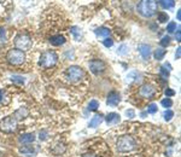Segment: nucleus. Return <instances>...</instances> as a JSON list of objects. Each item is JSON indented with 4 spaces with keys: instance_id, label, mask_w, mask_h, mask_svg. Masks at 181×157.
Segmentation results:
<instances>
[{
    "instance_id": "1",
    "label": "nucleus",
    "mask_w": 181,
    "mask_h": 157,
    "mask_svg": "<svg viewBox=\"0 0 181 157\" xmlns=\"http://www.w3.org/2000/svg\"><path fill=\"white\" fill-rule=\"evenodd\" d=\"M138 12L145 18L154 16L157 12V0H140L138 5Z\"/></svg>"
},
{
    "instance_id": "2",
    "label": "nucleus",
    "mask_w": 181,
    "mask_h": 157,
    "mask_svg": "<svg viewBox=\"0 0 181 157\" xmlns=\"http://www.w3.org/2000/svg\"><path fill=\"white\" fill-rule=\"evenodd\" d=\"M6 59L10 64L12 65H22L26 61V55L23 51L18 50V48H13L10 50L6 55Z\"/></svg>"
},
{
    "instance_id": "3",
    "label": "nucleus",
    "mask_w": 181,
    "mask_h": 157,
    "mask_svg": "<svg viewBox=\"0 0 181 157\" xmlns=\"http://www.w3.org/2000/svg\"><path fill=\"white\" fill-rule=\"evenodd\" d=\"M136 146L135 140L129 137V135H123L117 140V150L120 152H128L134 150Z\"/></svg>"
},
{
    "instance_id": "4",
    "label": "nucleus",
    "mask_w": 181,
    "mask_h": 157,
    "mask_svg": "<svg viewBox=\"0 0 181 157\" xmlns=\"http://www.w3.org/2000/svg\"><path fill=\"white\" fill-rule=\"evenodd\" d=\"M57 62H58L57 53L54 51H46L40 57L39 64L41 65L42 68H51V66H54L57 64Z\"/></svg>"
},
{
    "instance_id": "5",
    "label": "nucleus",
    "mask_w": 181,
    "mask_h": 157,
    "mask_svg": "<svg viewBox=\"0 0 181 157\" xmlns=\"http://www.w3.org/2000/svg\"><path fill=\"white\" fill-rule=\"evenodd\" d=\"M85 76V73L80 66L77 65H72V66H69L65 71V77L68 79V81L70 82H79L81 81Z\"/></svg>"
},
{
    "instance_id": "6",
    "label": "nucleus",
    "mask_w": 181,
    "mask_h": 157,
    "mask_svg": "<svg viewBox=\"0 0 181 157\" xmlns=\"http://www.w3.org/2000/svg\"><path fill=\"white\" fill-rule=\"evenodd\" d=\"M32 37H29L28 34H19L15 37V46L16 48L21 50V51H28L30 47H32Z\"/></svg>"
},
{
    "instance_id": "7",
    "label": "nucleus",
    "mask_w": 181,
    "mask_h": 157,
    "mask_svg": "<svg viewBox=\"0 0 181 157\" xmlns=\"http://www.w3.org/2000/svg\"><path fill=\"white\" fill-rule=\"evenodd\" d=\"M17 130V120L15 116H7L0 122V130L4 133H13Z\"/></svg>"
},
{
    "instance_id": "8",
    "label": "nucleus",
    "mask_w": 181,
    "mask_h": 157,
    "mask_svg": "<svg viewBox=\"0 0 181 157\" xmlns=\"http://www.w3.org/2000/svg\"><path fill=\"white\" fill-rule=\"evenodd\" d=\"M154 94H156V87L152 83H145L139 88V96L143 98L151 99Z\"/></svg>"
},
{
    "instance_id": "9",
    "label": "nucleus",
    "mask_w": 181,
    "mask_h": 157,
    "mask_svg": "<svg viewBox=\"0 0 181 157\" xmlns=\"http://www.w3.org/2000/svg\"><path fill=\"white\" fill-rule=\"evenodd\" d=\"M90 69L93 74H101L106 69V64L101 59H93L90 62Z\"/></svg>"
},
{
    "instance_id": "10",
    "label": "nucleus",
    "mask_w": 181,
    "mask_h": 157,
    "mask_svg": "<svg viewBox=\"0 0 181 157\" xmlns=\"http://www.w3.org/2000/svg\"><path fill=\"white\" fill-rule=\"evenodd\" d=\"M121 102V96H120V93L117 92H110L108 96V99H106V103H108V105L110 106H116L118 105Z\"/></svg>"
},
{
    "instance_id": "11",
    "label": "nucleus",
    "mask_w": 181,
    "mask_h": 157,
    "mask_svg": "<svg viewBox=\"0 0 181 157\" xmlns=\"http://www.w3.org/2000/svg\"><path fill=\"white\" fill-rule=\"evenodd\" d=\"M138 50H139V52H140V55L141 57L144 58L145 61H147L150 57H151V46L150 45H147V44H141V45H139L138 47Z\"/></svg>"
},
{
    "instance_id": "12",
    "label": "nucleus",
    "mask_w": 181,
    "mask_h": 157,
    "mask_svg": "<svg viewBox=\"0 0 181 157\" xmlns=\"http://www.w3.org/2000/svg\"><path fill=\"white\" fill-rule=\"evenodd\" d=\"M105 120H106L109 125H116V123H118L121 121V116L118 114H116V112H110V114L106 115Z\"/></svg>"
},
{
    "instance_id": "13",
    "label": "nucleus",
    "mask_w": 181,
    "mask_h": 157,
    "mask_svg": "<svg viewBox=\"0 0 181 157\" xmlns=\"http://www.w3.org/2000/svg\"><path fill=\"white\" fill-rule=\"evenodd\" d=\"M65 42V37L63 35H53V37H50V44L53 45V46H61Z\"/></svg>"
},
{
    "instance_id": "14",
    "label": "nucleus",
    "mask_w": 181,
    "mask_h": 157,
    "mask_svg": "<svg viewBox=\"0 0 181 157\" xmlns=\"http://www.w3.org/2000/svg\"><path fill=\"white\" fill-rule=\"evenodd\" d=\"M34 140H35V135L33 133H26V134L21 135V138H19V141L24 143V144H32Z\"/></svg>"
},
{
    "instance_id": "15",
    "label": "nucleus",
    "mask_w": 181,
    "mask_h": 157,
    "mask_svg": "<svg viewBox=\"0 0 181 157\" xmlns=\"http://www.w3.org/2000/svg\"><path fill=\"white\" fill-rule=\"evenodd\" d=\"M15 119L16 120H23V119H26L28 116V110L27 108H19L16 112H15Z\"/></svg>"
},
{
    "instance_id": "16",
    "label": "nucleus",
    "mask_w": 181,
    "mask_h": 157,
    "mask_svg": "<svg viewBox=\"0 0 181 157\" xmlns=\"http://www.w3.org/2000/svg\"><path fill=\"white\" fill-rule=\"evenodd\" d=\"M19 152H22L23 155H33L35 152V149H34V146L28 144V145H24V146H21L19 148Z\"/></svg>"
},
{
    "instance_id": "17",
    "label": "nucleus",
    "mask_w": 181,
    "mask_h": 157,
    "mask_svg": "<svg viewBox=\"0 0 181 157\" xmlns=\"http://www.w3.org/2000/svg\"><path fill=\"white\" fill-rule=\"evenodd\" d=\"M95 35H97V37H109V35H110V29H109V28H105V27L98 28V29H95Z\"/></svg>"
},
{
    "instance_id": "18",
    "label": "nucleus",
    "mask_w": 181,
    "mask_h": 157,
    "mask_svg": "<svg viewBox=\"0 0 181 157\" xmlns=\"http://www.w3.org/2000/svg\"><path fill=\"white\" fill-rule=\"evenodd\" d=\"M159 5L163 9H173L175 6V0H158Z\"/></svg>"
},
{
    "instance_id": "19",
    "label": "nucleus",
    "mask_w": 181,
    "mask_h": 157,
    "mask_svg": "<svg viewBox=\"0 0 181 157\" xmlns=\"http://www.w3.org/2000/svg\"><path fill=\"white\" fill-rule=\"evenodd\" d=\"M103 122V117L100 115H95L94 117H92V120L90 121V128H95L98 127L100 123Z\"/></svg>"
},
{
    "instance_id": "20",
    "label": "nucleus",
    "mask_w": 181,
    "mask_h": 157,
    "mask_svg": "<svg viewBox=\"0 0 181 157\" xmlns=\"http://www.w3.org/2000/svg\"><path fill=\"white\" fill-rule=\"evenodd\" d=\"M52 151H53L56 155H61V154H63L64 151H65V145L62 144V143H57V144H54Z\"/></svg>"
},
{
    "instance_id": "21",
    "label": "nucleus",
    "mask_w": 181,
    "mask_h": 157,
    "mask_svg": "<svg viewBox=\"0 0 181 157\" xmlns=\"http://www.w3.org/2000/svg\"><path fill=\"white\" fill-rule=\"evenodd\" d=\"M139 74L136 73V71H130L129 74L127 75V77H126V81L128 83H130V82H134V81H138L139 79Z\"/></svg>"
},
{
    "instance_id": "22",
    "label": "nucleus",
    "mask_w": 181,
    "mask_h": 157,
    "mask_svg": "<svg viewBox=\"0 0 181 157\" xmlns=\"http://www.w3.org/2000/svg\"><path fill=\"white\" fill-rule=\"evenodd\" d=\"M154 56L157 61H161V59H163V57L165 56V50H163V48H157V50L154 51Z\"/></svg>"
},
{
    "instance_id": "23",
    "label": "nucleus",
    "mask_w": 181,
    "mask_h": 157,
    "mask_svg": "<svg viewBox=\"0 0 181 157\" xmlns=\"http://www.w3.org/2000/svg\"><path fill=\"white\" fill-rule=\"evenodd\" d=\"M11 81L15 83H18V85H24L26 80L23 76H18V75H12L11 76Z\"/></svg>"
},
{
    "instance_id": "24",
    "label": "nucleus",
    "mask_w": 181,
    "mask_h": 157,
    "mask_svg": "<svg viewBox=\"0 0 181 157\" xmlns=\"http://www.w3.org/2000/svg\"><path fill=\"white\" fill-rule=\"evenodd\" d=\"M98 108H99V103H98V101H95V99L90 101V104H88V110L90 111H95Z\"/></svg>"
},
{
    "instance_id": "25",
    "label": "nucleus",
    "mask_w": 181,
    "mask_h": 157,
    "mask_svg": "<svg viewBox=\"0 0 181 157\" xmlns=\"http://www.w3.org/2000/svg\"><path fill=\"white\" fill-rule=\"evenodd\" d=\"M71 34L74 35V37L77 40V39H80V37H81V29L79 27H71Z\"/></svg>"
},
{
    "instance_id": "26",
    "label": "nucleus",
    "mask_w": 181,
    "mask_h": 157,
    "mask_svg": "<svg viewBox=\"0 0 181 157\" xmlns=\"http://www.w3.org/2000/svg\"><path fill=\"white\" fill-rule=\"evenodd\" d=\"M163 117H164V120L165 121H170L174 117V112H173L170 109H168V110H165L163 112Z\"/></svg>"
},
{
    "instance_id": "27",
    "label": "nucleus",
    "mask_w": 181,
    "mask_h": 157,
    "mask_svg": "<svg viewBox=\"0 0 181 157\" xmlns=\"http://www.w3.org/2000/svg\"><path fill=\"white\" fill-rule=\"evenodd\" d=\"M128 51H129V48H128V46H127V45H121V46L118 47L117 53H118V55L125 56V55H127V53H128Z\"/></svg>"
},
{
    "instance_id": "28",
    "label": "nucleus",
    "mask_w": 181,
    "mask_h": 157,
    "mask_svg": "<svg viewBox=\"0 0 181 157\" xmlns=\"http://www.w3.org/2000/svg\"><path fill=\"white\" fill-rule=\"evenodd\" d=\"M169 19V16L165 13V12H161V13H158V21L161 22V23H164V22H167Z\"/></svg>"
},
{
    "instance_id": "29",
    "label": "nucleus",
    "mask_w": 181,
    "mask_h": 157,
    "mask_svg": "<svg viewBox=\"0 0 181 157\" xmlns=\"http://www.w3.org/2000/svg\"><path fill=\"white\" fill-rule=\"evenodd\" d=\"M176 30V23L175 22H170L168 26H167V32L168 33H174Z\"/></svg>"
},
{
    "instance_id": "30",
    "label": "nucleus",
    "mask_w": 181,
    "mask_h": 157,
    "mask_svg": "<svg viewBox=\"0 0 181 157\" xmlns=\"http://www.w3.org/2000/svg\"><path fill=\"white\" fill-rule=\"evenodd\" d=\"M161 104H162V106H164V108H170L173 105V102L170 98L167 97V99H163L162 102H161Z\"/></svg>"
},
{
    "instance_id": "31",
    "label": "nucleus",
    "mask_w": 181,
    "mask_h": 157,
    "mask_svg": "<svg viewBox=\"0 0 181 157\" xmlns=\"http://www.w3.org/2000/svg\"><path fill=\"white\" fill-rule=\"evenodd\" d=\"M170 44V37H168V35H165V37H162V40H161V45L163 47H167L168 45Z\"/></svg>"
},
{
    "instance_id": "32",
    "label": "nucleus",
    "mask_w": 181,
    "mask_h": 157,
    "mask_svg": "<svg viewBox=\"0 0 181 157\" xmlns=\"http://www.w3.org/2000/svg\"><path fill=\"white\" fill-rule=\"evenodd\" d=\"M103 45L105 47H111L114 45V40L110 37H105V40H103Z\"/></svg>"
},
{
    "instance_id": "33",
    "label": "nucleus",
    "mask_w": 181,
    "mask_h": 157,
    "mask_svg": "<svg viewBox=\"0 0 181 157\" xmlns=\"http://www.w3.org/2000/svg\"><path fill=\"white\" fill-rule=\"evenodd\" d=\"M147 112L149 114H156L157 112V105L156 104H150L147 108Z\"/></svg>"
},
{
    "instance_id": "34",
    "label": "nucleus",
    "mask_w": 181,
    "mask_h": 157,
    "mask_svg": "<svg viewBox=\"0 0 181 157\" xmlns=\"http://www.w3.org/2000/svg\"><path fill=\"white\" fill-rule=\"evenodd\" d=\"M159 71H161V76H162L163 79H167V77L169 76V70H167L164 66L161 68V70H159Z\"/></svg>"
},
{
    "instance_id": "35",
    "label": "nucleus",
    "mask_w": 181,
    "mask_h": 157,
    "mask_svg": "<svg viewBox=\"0 0 181 157\" xmlns=\"http://www.w3.org/2000/svg\"><path fill=\"white\" fill-rule=\"evenodd\" d=\"M174 94H175V92L173 91L172 88H167V90H165V96H167V97H173Z\"/></svg>"
},
{
    "instance_id": "36",
    "label": "nucleus",
    "mask_w": 181,
    "mask_h": 157,
    "mask_svg": "<svg viewBox=\"0 0 181 157\" xmlns=\"http://www.w3.org/2000/svg\"><path fill=\"white\" fill-rule=\"evenodd\" d=\"M0 39H2V41H5V39H6L5 29H4V28H0Z\"/></svg>"
},
{
    "instance_id": "37",
    "label": "nucleus",
    "mask_w": 181,
    "mask_h": 157,
    "mask_svg": "<svg viewBox=\"0 0 181 157\" xmlns=\"http://www.w3.org/2000/svg\"><path fill=\"white\" fill-rule=\"evenodd\" d=\"M126 115H127V116H129V117L132 119V117H134V111H133V110H127L126 111Z\"/></svg>"
},
{
    "instance_id": "38",
    "label": "nucleus",
    "mask_w": 181,
    "mask_h": 157,
    "mask_svg": "<svg viewBox=\"0 0 181 157\" xmlns=\"http://www.w3.org/2000/svg\"><path fill=\"white\" fill-rule=\"evenodd\" d=\"M180 47H178V48H176V52H175V57H176V59H179V58H180Z\"/></svg>"
},
{
    "instance_id": "39",
    "label": "nucleus",
    "mask_w": 181,
    "mask_h": 157,
    "mask_svg": "<svg viewBox=\"0 0 181 157\" xmlns=\"http://www.w3.org/2000/svg\"><path fill=\"white\" fill-rule=\"evenodd\" d=\"M175 37H176V40H178V41H180V40H181V33H180V29H179V30L176 32V35H175Z\"/></svg>"
},
{
    "instance_id": "40",
    "label": "nucleus",
    "mask_w": 181,
    "mask_h": 157,
    "mask_svg": "<svg viewBox=\"0 0 181 157\" xmlns=\"http://www.w3.org/2000/svg\"><path fill=\"white\" fill-rule=\"evenodd\" d=\"M82 157H97L95 155H93V154H85Z\"/></svg>"
},
{
    "instance_id": "41",
    "label": "nucleus",
    "mask_w": 181,
    "mask_h": 157,
    "mask_svg": "<svg viewBox=\"0 0 181 157\" xmlns=\"http://www.w3.org/2000/svg\"><path fill=\"white\" fill-rule=\"evenodd\" d=\"M180 19H181V11L179 10L178 11V21H180Z\"/></svg>"
},
{
    "instance_id": "42",
    "label": "nucleus",
    "mask_w": 181,
    "mask_h": 157,
    "mask_svg": "<svg viewBox=\"0 0 181 157\" xmlns=\"http://www.w3.org/2000/svg\"><path fill=\"white\" fill-rule=\"evenodd\" d=\"M1 101H2V91L0 90V102H1Z\"/></svg>"
},
{
    "instance_id": "43",
    "label": "nucleus",
    "mask_w": 181,
    "mask_h": 157,
    "mask_svg": "<svg viewBox=\"0 0 181 157\" xmlns=\"http://www.w3.org/2000/svg\"><path fill=\"white\" fill-rule=\"evenodd\" d=\"M4 1H5V0H0V2H4Z\"/></svg>"
}]
</instances>
